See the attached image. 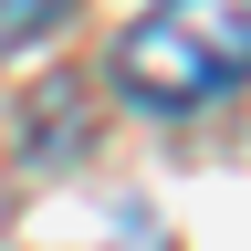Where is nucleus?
I'll return each mask as SVG.
<instances>
[{
  "label": "nucleus",
  "mask_w": 251,
  "mask_h": 251,
  "mask_svg": "<svg viewBox=\"0 0 251 251\" xmlns=\"http://www.w3.org/2000/svg\"><path fill=\"white\" fill-rule=\"evenodd\" d=\"M115 84L147 115H188L251 84V0H147L115 42Z\"/></svg>",
  "instance_id": "f257e3e1"
},
{
  "label": "nucleus",
  "mask_w": 251,
  "mask_h": 251,
  "mask_svg": "<svg viewBox=\"0 0 251 251\" xmlns=\"http://www.w3.org/2000/svg\"><path fill=\"white\" fill-rule=\"evenodd\" d=\"M74 0H0V42H31V31H52Z\"/></svg>",
  "instance_id": "f03ea898"
}]
</instances>
